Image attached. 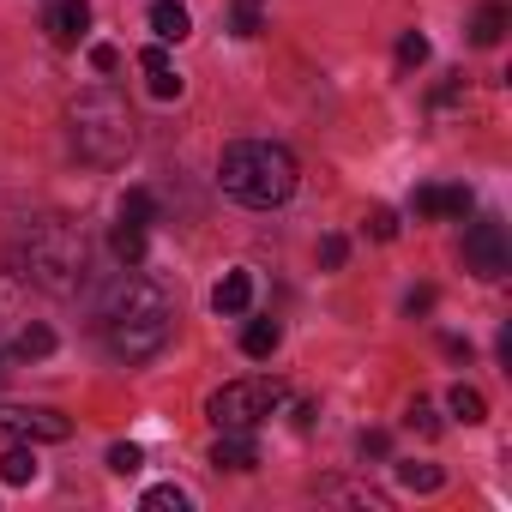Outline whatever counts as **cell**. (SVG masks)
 <instances>
[{
    "mask_svg": "<svg viewBox=\"0 0 512 512\" xmlns=\"http://www.w3.org/2000/svg\"><path fill=\"white\" fill-rule=\"evenodd\" d=\"M211 464L217 470H253V464H260V446H253V434H241V428H217Z\"/></svg>",
    "mask_w": 512,
    "mask_h": 512,
    "instance_id": "cell-10",
    "label": "cell"
},
{
    "mask_svg": "<svg viewBox=\"0 0 512 512\" xmlns=\"http://www.w3.org/2000/svg\"><path fill=\"white\" fill-rule=\"evenodd\" d=\"M362 458H386V434H362Z\"/></svg>",
    "mask_w": 512,
    "mask_h": 512,
    "instance_id": "cell-32",
    "label": "cell"
},
{
    "mask_svg": "<svg viewBox=\"0 0 512 512\" xmlns=\"http://www.w3.org/2000/svg\"><path fill=\"white\" fill-rule=\"evenodd\" d=\"M151 31H157V43H181L193 31V19H187L181 0H157V7H151Z\"/></svg>",
    "mask_w": 512,
    "mask_h": 512,
    "instance_id": "cell-12",
    "label": "cell"
},
{
    "mask_svg": "<svg viewBox=\"0 0 512 512\" xmlns=\"http://www.w3.org/2000/svg\"><path fill=\"white\" fill-rule=\"evenodd\" d=\"M229 31H235V37H260V31H266L260 0H229Z\"/></svg>",
    "mask_w": 512,
    "mask_h": 512,
    "instance_id": "cell-20",
    "label": "cell"
},
{
    "mask_svg": "<svg viewBox=\"0 0 512 512\" xmlns=\"http://www.w3.org/2000/svg\"><path fill=\"white\" fill-rule=\"evenodd\" d=\"M247 302H253V272H229V278L211 290V308H217V314H247Z\"/></svg>",
    "mask_w": 512,
    "mask_h": 512,
    "instance_id": "cell-11",
    "label": "cell"
},
{
    "mask_svg": "<svg viewBox=\"0 0 512 512\" xmlns=\"http://www.w3.org/2000/svg\"><path fill=\"white\" fill-rule=\"evenodd\" d=\"M398 482H404L410 494H434V488L446 482V470H440V464H416V458H410V464H398Z\"/></svg>",
    "mask_w": 512,
    "mask_h": 512,
    "instance_id": "cell-19",
    "label": "cell"
},
{
    "mask_svg": "<svg viewBox=\"0 0 512 512\" xmlns=\"http://www.w3.org/2000/svg\"><path fill=\"white\" fill-rule=\"evenodd\" d=\"M139 464H145V452H139L133 440H121V446H109V470H115V476H133Z\"/></svg>",
    "mask_w": 512,
    "mask_h": 512,
    "instance_id": "cell-25",
    "label": "cell"
},
{
    "mask_svg": "<svg viewBox=\"0 0 512 512\" xmlns=\"http://www.w3.org/2000/svg\"><path fill=\"white\" fill-rule=\"evenodd\" d=\"M470 205H476L470 187H416V199H410L416 217H470Z\"/></svg>",
    "mask_w": 512,
    "mask_h": 512,
    "instance_id": "cell-8",
    "label": "cell"
},
{
    "mask_svg": "<svg viewBox=\"0 0 512 512\" xmlns=\"http://www.w3.org/2000/svg\"><path fill=\"white\" fill-rule=\"evenodd\" d=\"M500 37H506V7H500V0H488V7L476 13V25H470V43L476 49H494Z\"/></svg>",
    "mask_w": 512,
    "mask_h": 512,
    "instance_id": "cell-15",
    "label": "cell"
},
{
    "mask_svg": "<svg viewBox=\"0 0 512 512\" xmlns=\"http://www.w3.org/2000/svg\"><path fill=\"white\" fill-rule=\"evenodd\" d=\"M464 266L476 278H506L512 272V247H506V229L500 223H470L464 229Z\"/></svg>",
    "mask_w": 512,
    "mask_h": 512,
    "instance_id": "cell-6",
    "label": "cell"
},
{
    "mask_svg": "<svg viewBox=\"0 0 512 512\" xmlns=\"http://www.w3.org/2000/svg\"><path fill=\"white\" fill-rule=\"evenodd\" d=\"M284 398H290L284 380H272V374H247V380L217 386L211 404H205V416H211L217 428H241V434H253L260 422H272V416L284 410Z\"/></svg>",
    "mask_w": 512,
    "mask_h": 512,
    "instance_id": "cell-5",
    "label": "cell"
},
{
    "mask_svg": "<svg viewBox=\"0 0 512 512\" xmlns=\"http://www.w3.org/2000/svg\"><path fill=\"white\" fill-rule=\"evenodd\" d=\"M440 350H446L452 362H470V338H440Z\"/></svg>",
    "mask_w": 512,
    "mask_h": 512,
    "instance_id": "cell-31",
    "label": "cell"
},
{
    "mask_svg": "<svg viewBox=\"0 0 512 512\" xmlns=\"http://www.w3.org/2000/svg\"><path fill=\"white\" fill-rule=\"evenodd\" d=\"M19 272L55 296H73L79 278H85V235L67 223V217H43L25 229L19 241Z\"/></svg>",
    "mask_w": 512,
    "mask_h": 512,
    "instance_id": "cell-4",
    "label": "cell"
},
{
    "mask_svg": "<svg viewBox=\"0 0 512 512\" xmlns=\"http://www.w3.org/2000/svg\"><path fill=\"white\" fill-rule=\"evenodd\" d=\"M43 31H49L61 49H73V43L91 31V7H85V0H55V7H49V19H43Z\"/></svg>",
    "mask_w": 512,
    "mask_h": 512,
    "instance_id": "cell-9",
    "label": "cell"
},
{
    "mask_svg": "<svg viewBox=\"0 0 512 512\" xmlns=\"http://www.w3.org/2000/svg\"><path fill=\"white\" fill-rule=\"evenodd\" d=\"M103 338H109V350L121 356V362H151V356H163V344H169V332H175V308H169V296L151 284V278H133V266H127V278L103 296Z\"/></svg>",
    "mask_w": 512,
    "mask_h": 512,
    "instance_id": "cell-1",
    "label": "cell"
},
{
    "mask_svg": "<svg viewBox=\"0 0 512 512\" xmlns=\"http://www.w3.org/2000/svg\"><path fill=\"white\" fill-rule=\"evenodd\" d=\"M109 247H115L121 266H139V260H145V223H127V217H121L115 235H109Z\"/></svg>",
    "mask_w": 512,
    "mask_h": 512,
    "instance_id": "cell-14",
    "label": "cell"
},
{
    "mask_svg": "<svg viewBox=\"0 0 512 512\" xmlns=\"http://www.w3.org/2000/svg\"><path fill=\"white\" fill-rule=\"evenodd\" d=\"M139 67H145V79H151V97H181V73L169 67V55H163V49H145V55H139Z\"/></svg>",
    "mask_w": 512,
    "mask_h": 512,
    "instance_id": "cell-13",
    "label": "cell"
},
{
    "mask_svg": "<svg viewBox=\"0 0 512 512\" xmlns=\"http://www.w3.org/2000/svg\"><path fill=\"white\" fill-rule=\"evenodd\" d=\"M404 422H410V428H416V434H428V440H434V434H440V416H434V404H428V398H416V404H410V410H404Z\"/></svg>",
    "mask_w": 512,
    "mask_h": 512,
    "instance_id": "cell-24",
    "label": "cell"
},
{
    "mask_svg": "<svg viewBox=\"0 0 512 512\" xmlns=\"http://www.w3.org/2000/svg\"><path fill=\"white\" fill-rule=\"evenodd\" d=\"M91 67H97V73H115V67H121V49L97 43V49H91Z\"/></svg>",
    "mask_w": 512,
    "mask_h": 512,
    "instance_id": "cell-30",
    "label": "cell"
},
{
    "mask_svg": "<svg viewBox=\"0 0 512 512\" xmlns=\"http://www.w3.org/2000/svg\"><path fill=\"white\" fill-rule=\"evenodd\" d=\"M0 482H7V488L37 482V452H31V446H13L7 458H0Z\"/></svg>",
    "mask_w": 512,
    "mask_h": 512,
    "instance_id": "cell-17",
    "label": "cell"
},
{
    "mask_svg": "<svg viewBox=\"0 0 512 512\" xmlns=\"http://www.w3.org/2000/svg\"><path fill=\"white\" fill-rule=\"evenodd\" d=\"M344 260H350V241H344V235H326V241H320V266H326V272H338Z\"/></svg>",
    "mask_w": 512,
    "mask_h": 512,
    "instance_id": "cell-28",
    "label": "cell"
},
{
    "mask_svg": "<svg viewBox=\"0 0 512 512\" xmlns=\"http://www.w3.org/2000/svg\"><path fill=\"white\" fill-rule=\"evenodd\" d=\"M0 428L7 434H19V440H67L73 434V422L61 416V410H49V404H0Z\"/></svg>",
    "mask_w": 512,
    "mask_h": 512,
    "instance_id": "cell-7",
    "label": "cell"
},
{
    "mask_svg": "<svg viewBox=\"0 0 512 512\" xmlns=\"http://www.w3.org/2000/svg\"><path fill=\"white\" fill-rule=\"evenodd\" d=\"M446 404H452V416H458V422H488V398H482L476 386H464V380L452 386V398H446Z\"/></svg>",
    "mask_w": 512,
    "mask_h": 512,
    "instance_id": "cell-18",
    "label": "cell"
},
{
    "mask_svg": "<svg viewBox=\"0 0 512 512\" xmlns=\"http://www.w3.org/2000/svg\"><path fill=\"white\" fill-rule=\"evenodd\" d=\"M145 506H151V512H187V494L169 482V488H151V494H145Z\"/></svg>",
    "mask_w": 512,
    "mask_h": 512,
    "instance_id": "cell-26",
    "label": "cell"
},
{
    "mask_svg": "<svg viewBox=\"0 0 512 512\" xmlns=\"http://www.w3.org/2000/svg\"><path fill=\"white\" fill-rule=\"evenodd\" d=\"M121 217H127V223H157V199H151L145 187H127V199H121Z\"/></svg>",
    "mask_w": 512,
    "mask_h": 512,
    "instance_id": "cell-22",
    "label": "cell"
},
{
    "mask_svg": "<svg viewBox=\"0 0 512 512\" xmlns=\"http://www.w3.org/2000/svg\"><path fill=\"white\" fill-rule=\"evenodd\" d=\"M284 344V332H278V320H247V332H241V350L260 362V356H272Z\"/></svg>",
    "mask_w": 512,
    "mask_h": 512,
    "instance_id": "cell-16",
    "label": "cell"
},
{
    "mask_svg": "<svg viewBox=\"0 0 512 512\" xmlns=\"http://www.w3.org/2000/svg\"><path fill=\"white\" fill-rule=\"evenodd\" d=\"M217 181H223V193H229L235 205L272 211V205H284V199L296 193L302 169H296L290 145H272V139H235V145H223V157H217Z\"/></svg>",
    "mask_w": 512,
    "mask_h": 512,
    "instance_id": "cell-2",
    "label": "cell"
},
{
    "mask_svg": "<svg viewBox=\"0 0 512 512\" xmlns=\"http://www.w3.org/2000/svg\"><path fill=\"white\" fill-rule=\"evenodd\" d=\"M428 308H434V290H428V284H416V290L404 296V314L416 320V314H428Z\"/></svg>",
    "mask_w": 512,
    "mask_h": 512,
    "instance_id": "cell-29",
    "label": "cell"
},
{
    "mask_svg": "<svg viewBox=\"0 0 512 512\" xmlns=\"http://www.w3.org/2000/svg\"><path fill=\"white\" fill-rule=\"evenodd\" d=\"M368 235H374V241H392V235H398V211L374 205V211H368Z\"/></svg>",
    "mask_w": 512,
    "mask_h": 512,
    "instance_id": "cell-27",
    "label": "cell"
},
{
    "mask_svg": "<svg viewBox=\"0 0 512 512\" xmlns=\"http://www.w3.org/2000/svg\"><path fill=\"white\" fill-rule=\"evenodd\" d=\"M13 356H25V362L55 356V332H49V326H25V332H19V344H13Z\"/></svg>",
    "mask_w": 512,
    "mask_h": 512,
    "instance_id": "cell-21",
    "label": "cell"
},
{
    "mask_svg": "<svg viewBox=\"0 0 512 512\" xmlns=\"http://www.w3.org/2000/svg\"><path fill=\"white\" fill-rule=\"evenodd\" d=\"M428 61V37L422 31H404L398 37V67H422Z\"/></svg>",
    "mask_w": 512,
    "mask_h": 512,
    "instance_id": "cell-23",
    "label": "cell"
},
{
    "mask_svg": "<svg viewBox=\"0 0 512 512\" xmlns=\"http://www.w3.org/2000/svg\"><path fill=\"white\" fill-rule=\"evenodd\" d=\"M67 121H73V151L85 157V163H97V169H115V163H127V151H133V109H127V97L121 91H85L73 109H67Z\"/></svg>",
    "mask_w": 512,
    "mask_h": 512,
    "instance_id": "cell-3",
    "label": "cell"
}]
</instances>
